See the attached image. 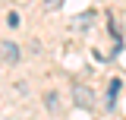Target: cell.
Listing matches in <instances>:
<instances>
[{"instance_id": "3", "label": "cell", "mask_w": 126, "mask_h": 120, "mask_svg": "<svg viewBox=\"0 0 126 120\" xmlns=\"http://www.w3.org/2000/svg\"><path fill=\"white\" fill-rule=\"evenodd\" d=\"M44 107L47 111H50V114H60V95H57V92H44Z\"/></svg>"}, {"instance_id": "7", "label": "cell", "mask_w": 126, "mask_h": 120, "mask_svg": "<svg viewBox=\"0 0 126 120\" xmlns=\"http://www.w3.org/2000/svg\"><path fill=\"white\" fill-rule=\"evenodd\" d=\"M110 35L120 41V22H117V19H110Z\"/></svg>"}, {"instance_id": "4", "label": "cell", "mask_w": 126, "mask_h": 120, "mask_svg": "<svg viewBox=\"0 0 126 120\" xmlns=\"http://www.w3.org/2000/svg\"><path fill=\"white\" fill-rule=\"evenodd\" d=\"M120 89H123V82H120V79H110V82H107V101H110V107L117 104V95H120Z\"/></svg>"}, {"instance_id": "5", "label": "cell", "mask_w": 126, "mask_h": 120, "mask_svg": "<svg viewBox=\"0 0 126 120\" xmlns=\"http://www.w3.org/2000/svg\"><path fill=\"white\" fill-rule=\"evenodd\" d=\"M94 22V13L88 10V13H79V19H76V25H92Z\"/></svg>"}, {"instance_id": "8", "label": "cell", "mask_w": 126, "mask_h": 120, "mask_svg": "<svg viewBox=\"0 0 126 120\" xmlns=\"http://www.w3.org/2000/svg\"><path fill=\"white\" fill-rule=\"evenodd\" d=\"M44 6L47 10H57V6H63V0H44Z\"/></svg>"}, {"instance_id": "2", "label": "cell", "mask_w": 126, "mask_h": 120, "mask_svg": "<svg viewBox=\"0 0 126 120\" xmlns=\"http://www.w3.org/2000/svg\"><path fill=\"white\" fill-rule=\"evenodd\" d=\"M0 57H3V63H10V66H13L16 60H19V47H16V41H3V51H0Z\"/></svg>"}, {"instance_id": "1", "label": "cell", "mask_w": 126, "mask_h": 120, "mask_svg": "<svg viewBox=\"0 0 126 120\" xmlns=\"http://www.w3.org/2000/svg\"><path fill=\"white\" fill-rule=\"evenodd\" d=\"M73 104L82 107V111H92L94 107V92L88 89V85H76V89H73Z\"/></svg>"}, {"instance_id": "6", "label": "cell", "mask_w": 126, "mask_h": 120, "mask_svg": "<svg viewBox=\"0 0 126 120\" xmlns=\"http://www.w3.org/2000/svg\"><path fill=\"white\" fill-rule=\"evenodd\" d=\"M19 22H22V19H19V13H16V10H10V13H6V25H10V29H16Z\"/></svg>"}]
</instances>
